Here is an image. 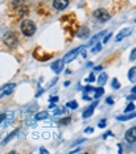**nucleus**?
I'll return each mask as SVG.
<instances>
[{"instance_id": "obj_1", "label": "nucleus", "mask_w": 136, "mask_h": 154, "mask_svg": "<svg viewBox=\"0 0 136 154\" xmlns=\"http://www.w3.org/2000/svg\"><path fill=\"white\" fill-rule=\"evenodd\" d=\"M20 29H21V33L27 37H32L34 33H36V24H34L32 20H24L20 25Z\"/></svg>"}, {"instance_id": "obj_2", "label": "nucleus", "mask_w": 136, "mask_h": 154, "mask_svg": "<svg viewBox=\"0 0 136 154\" xmlns=\"http://www.w3.org/2000/svg\"><path fill=\"white\" fill-rule=\"evenodd\" d=\"M3 42H4L8 48L15 49L17 45H19V38H17L16 33L8 32V33H5V34H4V37H3Z\"/></svg>"}, {"instance_id": "obj_3", "label": "nucleus", "mask_w": 136, "mask_h": 154, "mask_svg": "<svg viewBox=\"0 0 136 154\" xmlns=\"http://www.w3.org/2000/svg\"><path fill=\"white\" fill-rule=\"evenodd\" d=\"M94 17H95L98 21L100 23H106V21H109V20L111 19V16H110V13L106 11V9H103V8H98L95 12H94Z\"/></svg>"}, {"instance_id": "obj_4", "label": "nucleus", "mask_w": 136, "mask_h": 154, "mask_svg": "<svg viewBox=\"0 0 136 154\" xmlns=\"http://www.w3.org/2000/svg\"><path fill=\"white\" fill-rule=\"evenodd\" d=\"M82 48H83V46H79V48H75V49H73V50H70V51H69V53L64 57V62H71V61H74V59L78 57L79 51L82 50Z\"/></svg>"}, {"instance_id": "obj_5", "label": "nucleus", "mask_w": 136, "mask_h": 154, "mask_svg": "<svg viewBox=\"0 0 136 154\" xmlns=\"http://www.w3.org/2000/svg\"><path fill=\"white\" fill-rule=\"evenodd\" d=\"M132 33V29L131 28H123V29L120 30L119 33L116 34V37H115V42H120L122 40H124L127 36H130V34Z\"/></svg>"}, {"instance_id": "obj_6", "label": "nucleus", "mask_w": 136, "mask_h": 154, "mask_svg": "<svg viewBox=\"0 0 136 154\" xmlns=\"http://www.w3.org/2000/svg\"><path fill=\"white\" fill-rule=\"evenodd\" d=\"M13 88H15V85L13 83H8V85H4L0 88V97L3 96H7V95H11Z\"/></svg>"}, {"instance_id": "obj_7", "label": "nucleus", "mask_w": 136, "mask_h": 154, "mask_svg": "<svg viewBox=\"0 0 136 154\" xmlns=\"http://www.w3.org/2000/svg\"><path fill=\"white\" fill-rule=\"evenodd\" d=\"M124 138L127 140V142H135L136 141V127H132L130 128L127 132H125V136H124Z\"/></svg>"}, {"instance_id": "obj_8", "label": "nucleus", "mask_w": 136, "mask_h": 154, "mask_svg": "<svg viewBox=\"0 0 136 154\" xmlns=\"http://www.w3.org/2000/svg\"><path fill=\"white\" fill-rule=\"evenodd\" d=\"M64 59H57V61L53 62V65H52V70L55 72V74H60V72L64 70Z\"/></svg>"}, {"instance_id": "obj_9", "label": "nucleus", "mask_w": 136, "mask_h": 154, "mask_svg": "<svg viewBox=\"0 0 136 154\" xmlns=\"http://www.w3.org/2000/svg\"><path fill=\"white\" fill-rule=\"evenodd\" d=\"M98 106V101H95V103H91L89 107L86 108L85 111H83V113H82V117L83 119H89L91 115L94 113V109H95V107Z\"/></svg>"}, {"instance_id": "obj_10", "label": "nucleus", "mask_w": 136, "mask_h": 154, "mask_svg": "<svg viewBox=\"0 0 136 154\" xmlns=\"http://www.w3.org/2000/svg\"><path fill=\"white\" fill-rule=\"evenodd\" d=\"M69 5V0H54L53 2V7L58 11H62L66 7Z\"/></svg>"}, {"instance_id": "obj_11", "label": "nucleus", "mask_w": 136, "mask_h": 154, "mask_svg": "<svg viewBox=\"0 0 136 154\" xmlns=\"http://www.w3.org/2000/svg\"><path fill=\"white\" fill-rule=\"evenodd\" d=\"M90 34V29L86 26H82L78 29V32H77V37L78 38H86L87 36Z\"/></svg>"}, {"instance_id": "obj_12", "label": "nucleus", "mask_w": 136, "mask_h": 154, "mask_svg": "<svg viewBox=\"0 0 136 154\" xmlns=\"http://www.w3.org/2000/svg\"><path fill=\"white\" fill-rule=\"evenodd\" d=\"M128 79H130V82L136 83V66L130 69V71H128Z\"/></svg>"}, {"instance_id": "obj_13", "label": "nucleus", "mask_w": 136, "mask_h": 154, "mask_svg": "<svg viewBox=\"0 0 136 154\" xmlns=\"http://www.w3.org/2000/svg\"><path fill=\"white\" fill-rule=\"evenodd\" d=\"M136 117V112L135 113H130V115H123V116H116V120H119V121H127V120H131V119H134Z\"/></svg>"}, {"instance_id": "obj_14", "label": "nucleus", "mask_w": 136, "mask_h": 154, "mask_svg": "<svg viewBox=\"0 0 136 154\" xmlns=\"http://www.w3.org/2000/svg\"><path fill=\"white\" fill-rule=\"evenodd\" d=\"M103 34H104V32H100V33H98V34H95V36H94V37L91 38V40L89 41V46H91V45H94V44L98 42V40L103 36Z\"/></svg>"}, {"instance_id": "obj_15", "label": "nucleus", "mask_w": 136, "mask_h": 154, "mask_svg": "<svg viewBox=\"0 0 136 154\" xmlns=\"http://www.w3.org/2000/svg\"><path fill=\"white\" fill-rule=\"evenodd\" d=\"M107 78H109V76H107L106 72H102V74L99 75V78H98V85L99 86H103L104 83L107 82Z\"/></svg>"}, {"instance_id": "obj_16", "label": "nucleus", "mask_w": 136, "mask_h": 154, "mask_svg": "<svg viewBox=\"0 0 136 154\" xmlns=\"http://www.w3.org/2000/svg\"><path fill=\"white\" fill-rule=\"evenodd\" d=\"M103 92H104V90L102 88V86L98 87V88H95V90H94V99H98V97H100L103 95Z\"/></svg>"}, {"instance_id": "obj_17", "label": "nucleus", "mask_w": 136, "mask_h": 154, "mask_svg": "<svg viewBox=\"0 0 136 154\" xmlns=\"http://www.w3.org/2000/svg\"><path fill=\"white\" fill-rule=\"evenodd\" d=\"M48 117V112H38V113L36 115V120H45V119Z\"/></svg>"}, {"instance_id": "obj_18", "label": "nucleus", "mask_w": 136, "mask_h": 154, "mask_svg": "<svg viewBox=\"0 0 136 154\" xmlns=\"http://www.w3.org/2000/svg\"><path fill=\"white\" fill-rule=\"evenodd\" d=\"M17 132H19V131H15V132H12V133H11V134H9V136H8V137H7V138L4 140V141H3V143H4V145H5V143H8V142H9V141H11V140H12V138H13V137H15V136L17 134Z\"/></svg>"}, {"instance_id": "obj_19", "label": "nucleus", "mask_w": 136, "mask_h": 154, "mask_svg": "<svg viewBox=\"0 0 136 154\" xmlns=\"http://www.w3.org/2000/svg\"><path fill=\"white\" fill-rule=\"evenodd\" d=\"M68 107L71 108V109H77V108H78V103H77L75 100H71V101L68 103Z\"/></svg>"}, {"instance_id": "obj_20", "label": "nucleus", "mask_w": 136, "mask_h": 154, "mask_svg": "<svg viewBox=\"0 0 136 154\" xmlns=\"http://www.w3.org/2000/svg\"><path fill=\"white\" fill-rule=\"evenodd\" d=\"M134 109H135V104L134 103H130L127 107H125L124 113H128V112H131V111H134Z\"/></svg>"}, {"instance_id": "obj_21", "label": "nucleus", "mask_w": 136, "mask_h": 154, "mask_svg": "<svg viewBox=\"0 0 136 154\" xmlns=\"http://www.w3.org/2000/svg\"><path fill=\"white\" fill-rule=\"evenodd\" d=\"M100 49H102V45L96 42V44H95V46L93 48V50H91V51H93V53H98V51H100Z\"/></svg>"}, {"instance_id": "obj_22", "label": "nucleus", "mask_w": 136, "mask_h": 154, "mask_svg": "<svg viewBox=\"0 0 136 154\" xmlns=\"http://www.w3.org/2000/svg\"><path fill=\"white\" fill-rule=\"evenodd\" d=\"M112 87H114L115 90L120 88V83H119V80H118V79H114V80H112Z\"/></svg>"}, {"instance_id": "obj_23", "label": "nucleus", "mask_w": 136, "mask_h": 154, "mask_svg": "<svg viewBox=\"0 0 136 154\" xmlns=\"http://www.w3.org/2000/svg\"><path fill=\"white\" fill-rule=\"evenodd\" d=\"M70 121H71L70 117H66V119H62V120L60 121V124H61V125H66L68 122H70Z\"/></svg>"}, {"instance_id": "obj_24", "label": "nucleus", "mask_w": 136, "mask_h": 154, "mask_svg": "<svg viewBox=\"0 0 136 154\" xmlns=\"http://www.w3.org/2000/svg\"><path fill=\"white\" fill-rule=\"evenodd\" d=\"M135 59H136V48L131 51V55H130V61H135Z\"/></svg>"}, {"instance_id": "obj_25", "label": "nucleus", "mask_w": 136, "mask_h": 154, "mask_svg": "<svg viewBox=\"0 0 136 154\" xmlns=\"http://www.w3.org/2000/svg\"><path fill=\"white\" fill-rule=\"evenodd\" d=\"M94 80H95V75H94V72H91L89 78L86 79V82H94Z\"/></svg>"}, {"instance_id": "obj_26", "label": "nucleus", "mask_w": 136, "mask_h": 154, "mask_svg": "<svg viewBox=\"0 0 136 154\" xmlns=\"http://www.w3.org/2000/svg\"><path fill=\"white\" fill-rule=\"evenodd\" d=\"M106 124H107V121L103 119V120H100V121H99L98 127H99V128H104V127H106Z\"/></svg>"}, {"instance_id": "obj_27", "label": "nucleus", "mask_w": 136, "mask_h": 154, "mask_svg": "<svg viewBox=\"0 0 136 154\" xmlns=\"http://www.w3.org/2000/svg\"><path fill=\"white\" fill-rule=\"evenodd\" d=\"M111 36H112V33H109V34H107V36L103 38V44H107V42H109V40L111 38Z\"/></svg>"}, {"instance_id": "obj_28", "label": "nucleus", "mask_w": 136, "mask_h": 154, "mask_svg": "<svg viewBox=\"0 0 136 154\" xmlns=\"http://www.w3.org/2000/svg\"><path fill=\"white\" fill-rule=\"evenodd\" d=\"M106 103L107 104H109V106H112V104H114V99H112V97H107V99H106Z\"/></svg>"}, {"instance_id": "obj_29", "label": "nucleus", "mask_w": 136, "mask_h": 154, "mask_svg": "<svg viewBox=\"0 0 136 154\" xmlns=\"http://www.w3.org/2000/svg\"><path fill=\"white\" fill-rule=\"evenodd\" d=\"M94 90H95V88H94L93 86H86V87H85V91H86V92H90V91H94Z\"/></svg>"}, {"instance_id": "obj_30", "label": "nucleus", "mask_w": 136, "mask_h": 154, "mask_svg": "<svg viewBox=\"0 0 136 154\" xmlns=\"http://www.w3.org/2000/svg\"><path fill=\"white\" fill-rule=\"evenodd\" d=\"M62 112H64V113H65V108H60V109H57V111L54 112V115H61Z\"/></svg>"}, {"instance_id": "obj_31", "label": "nucleus", "mask_w": 136, "mask_h": 154, "mask_svg": "<svg viewBox=\"0 0 136 154\" xmlns=\"http://www.w3.org/2000/svg\"><path fill=\"white\" fill-rule=\"evenodd\" d=\"M110 136H112V132H107V133H104V134H103V138L106 140L107 137H110Z\"/></svg>"}, {"instance_id": "obj_32", "label": "nucleus", "mask_w": 136, "mask_h": 154, "mask_svg": "<svg viewBox=\"0 0 136 154\" xmlns=\"http://www.w3.org/2000/svg\"><path fill=\"white\" fill-rule=\"evenodd\" d=\"M4 119H5V113H2V115H0V124L4 121Z\"/></svg>"}, {"instance_id": "obj_33", "label": "nucleus", "mask_w": 136, "mask_h": 154, "mask_svg": "<svg viewBox=\"0 0 136 154\" xmlns=\"http://www.w3.org/2000/svg\"><path fill=\"white\" fill-rule=\"evenodd\" d=\"M50 101H52V103H55V101H58V97H57V96L50 97Z\"/></svg>"}, {"instance_id": "obj_34", "label": "nucleus", "mask_w": 136, "mask_h": 154, "mask_svg": "<svg viewBox=\"0 0 136 154\" xmlns=\"http://www.w3.org/2000/svg\"><path fill=\"white\" fill-rule=\"evenodd\" d=\"M82 97H83L85 100H90V99H91V97H90L89 95H86V94H83V96H82Z\"/></svg>"}, {"instance_id": "obj_35", "label": "nucleus", "mask_w": 136, "mask_h": 154, "mask_svg": "<svg viewBox=\"0 0 136 154\" xmlns=\"http://www.w3.org/2000/svg\"><path fill=\"white\" fill-rule=\"evenodd\" d=\"M102 69H103L102 66H96V67L94 69V71H100V70H102Z\"/></svg>"}, {"instance_id": "obj_36", "label": "nucleus", "mask_w": 136, "mask_h": 154, "mask_svg": "<svg viewBox=\"0 0 136 154\" xmlns=\"http://www.w3.org/2000/svg\"><path fill=\"white\" fill-rule=\"evenodd\" d=\"M91 132H93V128H87L85 131V133H91Z\"/></svg>"}, {"instance_id": "obj_37", "label": "nucleus", "mask_w": 136, "mask_h": 154, "mask_svg": "<svg viewBox=\"0 0 136 154\" xmlns=\"http://www.w3.org/2000/svg\"><path fill=\"white\" fill-rule=\"evenodd\" d=\"M40 153H48V150L45 149V148H41V149H40Z\"/></svg>"}, {"instance_id": "obj_38", "label": "nucleus", "mask_w": 136, "mask_h": 154, "mask_svg": "<svg viewBox=\"0 0 136 154\" xmlns=\"http://www.w3.org/2000/svg\"><path fill=\"white\" fill-rule=\"evenodd\" d=\"M131 92H132V94H135V95H136V86H134V87H132Z\"/></svg>"}, {"instance_id": "obj_39", "label": "nucleus", "mask_w": 136, "mask_h": 154, "mask_svg": "<svg viewBox=\"0 0 136 154\" xmlns=\"http://www.w3.org/2000/svg\"><path fill=\"white\" fill-rule=\"evenodd\" d=\"M135 23H136V20H135Z\"/></svg>"}]
</instances>
